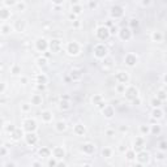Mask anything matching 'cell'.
I'll return each mask as SVG.
<instances>
[{
  "instance_id": "cell-7",
  "label": "cell",
  "mask_w": 167,
  "mask_h": 167,
  "mask_svg": "<svg viewBox=\"0 0 167 167\" xmlns=\"http://www.w3.org/2000/svg\"><path fill=\"white\" fill-rule=\"evenodd\" d=\"M153 118H155V119H161L162 118V111L158 108V110H154L153 111Z\"/></svg>"
},
{
  "instance_id": "cell-16",
  "label": "cell",
  "mask_w": 167,
  "mask_h": 167,
  "mask_svg": "<svg viewBox=\"0 0 167 167\" xmlns=\"http://www.w3.org/2000/svg\"><path fill=\"white\" fill-rule=\"evenodd\" d=\"M133 158H134L133 153H132V151H129V153H128V159H133Z\"/></svg>"
},
{
  "instance_id": "cell-17",
  "label": "cell",
  "mask_w": 167,
  "mask_h": 167,
  "mask_svg": "<svg viewBox=\"0 0 167 167\" xmlns=\"http://www.w3.org/2000/svg\"><path fill=\"white\" fill-rule=\"evenodd\" d=\"M103 155H107V157H110V150H103Z\"/></svg>"
},
{
  "instance_id": "cell-8",
  "label": "cell",
  "mask_w": 167,
  "mask_h": 167,
  "mask_svg": "<svg viewBox=\"0 0 167 167\" xmlns=\"http://www.w3.org/2000/svg\"><path fill=\"white\" fill-rule=\"evenodd\" d=\"M153 39L157 41V42H159V41L162 39V34L159 33V31H155V33L153 34Z\"/></svg>"
},
{
  "instance_id": "cell-11",
  "label": "cell",
  "mask_w": 167,
  "mask_h": 167,
  "mask_svg": "<svg viewBox=\"0 0 167 167\" xmlns=\"http://www.w3.org/2000/svg\"><path fill=\"white\" fill-rule=\"evenodd\" d=\"M56 128H58V131H62V129L64 131V129H65V123H64V122H59Z\"/></svg>"
},
{
  "instance_id": "cell-19",
  "label": "cell",
  "mask_w": 167,
  "mask_h": 167,
  "mask_svg": "<svg viewBox=\"0 0 167 167\" xmlns=\"http://www.w3.org/2000/svg\"><path fill=\"white\" fill-rule=\"evenodd\" d=\"M161 131V129H159V127H157V128H154V129H153V132H159Z\"/></svg>"
},
{
  "instance_id": "cell-9",
  "label": "cell",
  "mask_w": 167,
  "mask_h": 167,
  "mask_svg": "<svg viewBox=\"0 0 167 167\" xmlns=\"http://www.w3.org/2000/svg\"><path fill=\"white\" fill-rule=\"evenodd\" d=\"M43 119H44V122H50V120L52 119V116H51V114L48 112V111H46V112L43 114Z\"/></svg>"
},
{
  "instance_id": "cell-20",
  "label": "cell",
  "mask_w": 167,
  "mask_h": 167,
  "mask_svg": "<svg viewBox=\"0 0 167 167\" xmlns=\"http://www.w3.org/2000/svg\"><path fill=\"white\" fill-rule=\"evenodd\" d=\"M54 1L56 3V4H62V3H63V0H54Z\"/></svg>"
},
{
  "instance_id": "cell-4",
  "label": "cell",
  "mask_w": 167,
  "mask_h": 167,
  "mask_svg": "<svg viewBox=\"0 0 167 167\" xmlns=\"http://www.w3.org/2000/svg\"><path fill=\"white\" fill-rule=\"evenodd\" d=\"M129 29H123L122 31H120V35H122V38L123 39H129L131 38V33H129Z\"/></svg>"
},
{
  "instance_id": "cell-21",
  "label": "cell",
  "mask_w": 167,
  "mask_h": 167,
  "mask_svg": "<svg viewBox=\"0 0 167 167\" xmlns=\"http://www.w3.org/2000/svg\"><path fill=\"white\" fill-rule=\"evenodd\" d=\"M9 3L13 4V3H15V0H7V4H9Z\"/></svg>"
},
{
  "instance_id": "cell-22",
  "label": "cell",
  "mask_w": 167,
  "mask_h": 167,
  "mask_svg": "<svg viewBox=\"0 0 167 167\" xmlns=\"http://www.w3.org/2000/svg\"><path fill=\"white\" fill-rule=\"evenodd\" d=\"M165 81H166V82H167V75H166V76H165Z\"/></svg>"
},
{
  "instance_id": "cell-3",
  "label": "cell",
  "mask_w": 167,
  "mask_h": 167,
  "mask_svg": "<svg viewBox=\"0 0 167 167\" xmlns=\"http://www.w3.org/2000/svg\"><path fill=\"white\" fill-rule=\"evenodd\" d=\"M125 63H127L128 65H131V67L134 65V64L137 63V56H136V55H131V54L127 55V58H125Z\"/></svg>"
},
{
  "instance_id": "cell-14",
  "label": "cell",
  "mask_w": 167,
  "mask_h": 167,
  "mask_svg": "<svg viewBox=\"0 0 167 167\" xmlns=\"http://www.w3.org/2000/svg\"><path fill=\"white\" fill-rule=\"evenodd\" d=\"M72 11H73V12H75V13H77V15H78V13H80V12H81V9H80V7H75V8H73V9H72Z\"/></svg>"
},
{
  "instance_id": "cell-2",
  "label": "cell",
  "mask_w": 167,
  "mask_h": 167,
  "mask_svg": "<svg viewBox=\"0 0 167 167\" xmlns=\"http://www.w3.org/2000/svg\"><path fill=\"white\" fill-rule=\"evenodd\" d=\"M106 52H107V51H106V48H104L102 44H98V46L95 47V56H97V58H103V56H106Z\"/></svg>"
},
{
  "instance_id": "cell-5",
  "label": "cell",
  "mask_w": 167,
  "mask_h": 167,
  "mask_svg": "<svg viewBox=\"0 0 167 167\" xmlns=\"http://www.w3.org/2000/svg\"><path fill=\"white\" fill-rule=\"evenodd\" d=\"M127 94H131V95H128V98H134V97H137V90L134 87H131L129 91H127Z\"/></svg>"
},
{
  "instance_id": "cell-15",
  "label": "cell",
  "mask_w": 167,
  "mask_h": 167,
  "mask_svg": "<svg viewBox=\"0 0 167 167\" xmlns=\"http://www.w3.org/2000/svg\"><path fill=\"white\" fill-rule=\"evenodd\" d=\"M141 132L147 133V132H149V128H147V127H141Z\"/></svg>"
},
{
  "instance_id": "cell-10",
  "label": "cell",
  "mask_w": 167,
  "mask_h": 167,
  "mask_svg": "<svg viewBox=\"0 0 167 167\" xmlns=\"http://www.w3.org/2000/svg\"><path fill=\"white\" fill-rule=\"evenodd\" d=\"M82 150H86L87 153H91V150H93V145H90V144H86V145H84Z\"/></svg>"
},
{
  "instance_id": "cell-13",
  "label": "cell",
  "mask_w": 167,
  "mask_h": 167,
  "mask_svg": "<svg viewBox=\"0 0 167 167\" xmlns=\"http://www.w3.org/2000/svg\"><path fill=\"white\" fill-rule=\"evenodd\" d=\"M106 114H107V115H106L107 118H111V116H112V110L107 107V112H106Z\"/></svg>"
},
{
  "instance_id": "cell-18",
  "label": "cell",
  "mask_w": 167,
  "mask_h": 167,
  "mask_svg": "<svg viewBox=\"0 0 167 167\" xmlns=\"http://www.w3.org/2000/svg\"><path fill=\"white\" fill-rule=\"evenodd\" d=\"M161 149H162V150L166 149V142H162V144H161Z\"/></svg>"
},
{
  "instance_id": "cell-6",
  "label": "cell",
  "mask_w": 167,
  "mask_h": 167,
  "mask_svg": "<svg viewBox=\"0 0 167 167\" xmlns=\"http://www.w3.org/2000/svg\"><path fill=\"white\" fill-rule=\"evenodd\" d=\"M76 133H77V134L85 133V128H84V125H81V124H77V125H76Z\"/></svg>"
},
{
  "instance_id": "cell-12",
  "label": "cell",
  "mask_w": 167,
  "mask_h": 167,
  "mask_svg": "<svg viewBox=\"0 0 167 167\" xmlns=\"http://www.w3.org/2000/svg\"><path fill=\"white\" fill-rule=\"evenodd\" d=\"M151 104L154 106V107H159V106H161V101H159V99H155V98H154V99L151 101Z\"/></svg>"
},
{
  "instance_id": "cell-1",
  "label": "cell",
  "mask_w": 167,
  "mask_h": 167,
  "mask_svg": "<svg viewBox=\"0 0 167 167\" xmlns=\"http://www.w3.org/2000/svg\"><path fill=\"white\" fill-rule=\"evenodd\" d=\"M67 51L71 55H77L78 52H80V46H78L76 42H71V43L68 44V47H67Z\"/></svg>"
}]
</instances>
